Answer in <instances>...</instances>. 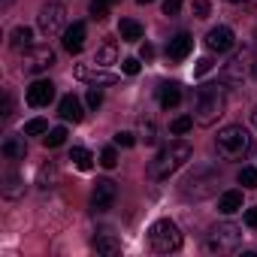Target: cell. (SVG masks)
I'll list each match as a JSON object with an SVG mask.
<instances>
[{"instance_id":"6da1fadb","label":"cell","mask_w":257,"mask_h":257,"mask_svg":"<svg viewBox=\"0 0 257 257\" xmlns=\"http://www.w3.org/2000/svg\"><path fill=\"white\" fill-rule=\"evenodd\" d=\"M191 155H194L191 143H185V140H173L170 146H164V149L155 155V161L149 164V176H152L155 182H164V179H170L179 167H185V164L191 161Z\"/></svg>"},{"instance_id":"7a4b0ae2","label":"cell","mask_w":257,"mask_h":257,"mask_svg":"<svg viewBox=\"0 0 257 257\" xmlns=\"http://www.w3.org/2000/svg\"><path fill=\"white\" fill-rule=\"evenodd\" d=\"M215 149L224 161H245L254 152V137L245 131L242 124H227L224 131H218Z\"/></svg>"},{"instance_id":"3957f363","label":"cell","mask_w":257,"mask_h":257,"mask_svg":"<svg viewBox=\"0 0 257 257\" xmlns=\"http://www.w3.org/2000/svg\"><path fill=\"white\" fill-rule=\"evenodd\" d=\"M224 109H227V91H224V85L212 82V85H203L197 91V103H194V121L197 124H203V127L215 124L224 115Z\"/></svg>"},{"instance_id":"277c9868","label":"cell","mask_w":257,"mask_h":257,"mask_svg":"<svg viewBox=\"0 0 257 257\" xmlns=\"http://www.w3.org/2000/svg\"><path fill=\"white\" fill-rule=\"evenodd\" d=\"M149 242H152V248H155L158 254H173V251L182 248V233H179V227H176L170 218H161V221L152 224Z\"/></svg>"},{"instance_id":"5b68a950","label":"cell","mask_w":257,"mask_h":257,"mask_svg":"<svg viewBox=\"0 0 257 257\" xmlns=\"http://www.w3.org/2000/svg\"><path fill=\"white\" fill-rule=\"evenodd\" d=\"M239 242H242V227H236V224L227 221V224H218V227L209 230L206 251L209 254H227V251H236Z\"/></svg>"},{"instance_id":"8992f818","label":"cell","mask_w":257,"mask_h":257,"mask_svg":"<svg viewBox=\"0 0 257 257\" xmlns=\"http://www.w3.org/2000/svg\"><path fill=\"white\" fill-rule=\"evenodd\" d=\"M37 25H40V31H43L46 37L64 34V25H67V10H64V4H46V7L40 10V16H37Z\"/></svg>"},{"instance_id":"52a82bcc","label":"cell","mask_w":257,"mask_h":257,"mask_svg":"<svg viewBox=\"0 0 257 257\" xmlns=\"http://www.w3.org/2000/svg\"><path fill=\"white\" fill-rule=\"evenodd\" d=\"M52 64H55V52L49 46H31V49H25V58H22V70L25 73L37 76V73L49 70Z\"/></svg>"},{"instance_id":"ba28073f","label":"cell","mask_w":257,"mask_h":257,"mask_svg":"<svg viewBox=\"0 0 257 257\" xmlns=\"http://www.w3.org/2000/svg\"><path fill=\"white\" fill-rule=\"evenodd\" d=\"M251 70H254L251 52H248V49H239V52L224 64V82H242V79H248Z\"/></svg>"},{"instance_id":"9c48e42d","label":"cell","mask_w":257,"mask_h":257,"mask_svg":"<svg viewBox=\"0 0 257 257\" xmlns=\"http://www.w3.org/2000/svg\"><path fill=\"white\" fill-rule=\"evenodd\" d=\"M115 197H118V185H115L112 179H97V185H94V191H91V206H94V212L112 209Z\"/></svg>"},{"instance_id":"30bf717a","label":"cell","mask_w":257,"mask_h":257,"mask_svg":"<svg viewBox=\"0 0 257 257\" xmlns=\"http://www.w3.org/2000/svg\"><path fill=\"white\" fill-rule=\"evenodd\" d=\"M76 79H82V82H88V85H115L118 82V76L115 73H109L106 67H100V64H82V67H76Z\"/></svg>"},{"instance_id":"8fae6325","label":"cell","mask_w":257,"mask_h":257,"mask_svg":"<svg viewBox=\"0 0 257 257\" xmlns=\"http://www.w3.org/2000/svg\"><path fill=\"white\" fill-rule=\"evenodd\" d=\"M233 43H236V37H233V31L227 28V25H218V28H212L209 34H206V49L209 52H230L233 49Z\"/></svg>"},{"instance_id":"7c38bea8","label":"cell","mask_w":257,"mask_h":257,"mask_svg":"<svg viewBox=\"0 0 257 257\" xmlns=\"http://www.w3.org/2000/svg\"><path fill=\"white\" fill-rule=\"evenodd\" d=\"M52 97H55V85L49 82V79H37L31 88H28V103L31 106H49L52 103Z\"/></svg>"},{"instance_id":"4fadbf2b","label":"cell","mask_w":257,"mask_h":257,"mask_svg":"<svg viewBox=\"0 0 257 257\" xmlns=\"http://www.w3.org/2000/svg\"><path fill=\"white\" fill-rule=\"evenodd\" d=\"M85 37H88L85 22H73V25L64 31V49H67L70 55H79V52H82V46H85Z\"/></svg>"},{"instance_id":"5bb4252c","label":"cell","mask_w":257,"mask_h":257,"mask_svg":"<svg viewBox=\"0 0 257 257\" xmlns=\"http://www.w3.org/2000/svg\"><path fill=\"white\" fill-rule=\"evenodd\" d=\"M191 49H194V37L191 34H176L170 43H167V58L170 61H185L188 55H191Z\"/></svg>"},{"instance_id":"9a60e30c","label":"cell","mask_w":257,"mask_h":257,"mask_svg":"<svg viewBox=\"0 0 257 257\" xmlns=\"http://www.w3.org/2000/svg\"><path fill=\"white\" fill-rule=\"evenodd\" d=\"M58 115L64 118V121H73V124H79L82 121V100L79 97H73V94H67V97H61V106H58Z\"/></svg>"},{"instance_id":"2e32d148","label":"cell","mask_w":257,"mask_h":257,"mask_svg":"<svg viewBox=\"0 0 257 257\" xmlns=\"http://www.w3.org/2000/svg\"><path fill=\"white\" fill-rule=\"evenodd\" d=\"M158 100H161V106H164V109L179 106V103H182V85H176V82L161 85V88H158Z\"/></svg>"},{"instance_id":"e0dca14e","label":"cell","mask_w":257,"mask_h":257,"mask_svg":"<svg viewBox=\"0 0 257 257\" xmlns=\"http://www.w3.org/2000/svg\"><path fill=\"white\" fill-rule=\"evenodd\" d=\"M242 209V191H224L218 197V212L221 215H236Z\"/></svg>"},{"instance_id":"ac0fdd59","label":"cell","mask_w":257,"mask_h":257,"mask_svg":"<svg viewBox=\"0 0 257 257\" xmlns=\"http://www.w3.org/2000/svg\"><path fill=\"white\" fill-rule=\"evenodd\" d=\"M118 37H121L124 43H137V40H143V25L134 22V19H121V25H118Z\"/></svg>"},{"instance_id":"d6986e66","label":"cell","mask_w":257,"mask_h":257,"mask_svg":"<svg viewBox=\"0 0 257 257\" xmlns=\"http://www.w3.org/2000/svg\"><path fill=\"white\" fill-rule=\"evenodd\" d=\"M22 194H25V185H22L19 173H7V179H4V197L7 200H19Z\"/></svg>"},{"instance_id":"ffe728a7","label":"cell","mask_w":257,"mask_h":257,"mask_svg":"<svg viewBox=\"0 0 257 257\" xmlns=\"http://www.w3.org/2000/svg\"><path fill=\"white\" fill-rule=\"evenodd\" d=\"M31 40H34V31L31 28H16L13 37H10V46L22 52V49H31Z\"/></svg>"},{"instance_id":"44dd1931","label":"cell","mask_w":257,"mask_h":257,"mask_svg":"<svg viewBox=\"0 0 257 257\" xmlns=\"http://www.w3.org/2000/svg\"><path fill=\"white\" fill-rule=\"evenodd\" d=\"M25 143L19 140V137H10L7 143H4V158H10V161H22L25 158Z\"/></svg>"},{"instance_id":"7402d4cb","label":"cell","mask_w":257,"mask_h":257,"mask_svg":"<svg viewBox=\"0 0 257 257\" xmlns=\"http://www.w3.org/2000/svg\"><path fill=\"white\" fill-rule=\"evenodd\" d=\"M118 61V49H115V43H106L103 49H97V55H94V64H100V67H109V64H115Z\"/></svg>"},{"instance_id":"603a6c76","label":"cell","mask_w":257,"mask_h":257,"mask_svg":"<svg viewBox=\"0 0 257 257\" xmlns=\"http://www.w3.org/2000/svg\"><path fill=\"white\" fill-rule=\"evenodd\" d=\"M70 161H73L82 173H88V170L94 167V155H91L88 149H73V152H70Z\"/></svg>"},{"instance_id":"cb8c5ba5","label":"cell","mask_w":257,"mask_h":257,"mask_svg":"<svg viewBox=\"0 0 257 257\" xmlns=\"http://www.w3.org/2000/svg\"><path fill=\"white\" fill-rule=\"evenodd\" d=\"M67 143V127H52V131L43 137V146L46 149H58V146H64Z\"/></svg>"},{"instance_id":"d4e9b609","label":"cell","mask_w":257,"mask_h":257,"mask_svg":"<svg viewBox=\"0 0 257 257\" xmlns=\"http://www.w3.org/2000/svg\"><path fill=\"white\" fill-rule=\"evenodd\" d=\"M94 248H97L100 254H118V251H121V242L112 239V236H97V239H94Z\"/></svg>"},{"instance_id":"484cf974","label":"cell","mask_w":257,"mask_h":257,"mask_svg":"<svg viewBox=\"0 0 257 257\" xmlns=\"http://www.w3.org/2000/svg\"><path fill=\"white\" fill-rule=\"evenodd\" d=\"M43 134H49V121L46 118H31L25 124V137H43Z\"/></svg>"},{"instance_id":"4316f807","label":"cell","mask_w":257,"mask_h":257,"mask_svg":"<svg viewBox=\"0 0 257 257\" xmlns=\"http://www.w3.org/2000/svg\"><path fill=\"white\" fill-rule=\"evenodd\" d=\"M191 127H194V115H179V118L170 124V131H173L176 137H185V134L191 131Z\"/></svg>"},{"instance_id":"83f0119b","label":"cell","mask_w":257,"mask_h":257,"mask_svg":"<svg viewBox=\"0 0 257 257\" xmlns=\"http://www.w3.org/2000/svg\"><path fill=\"white\" fill-rule=\"evenodd\" d=\"M239 185L257 191V170H254V167H242V170H239Z\"/></svg>"},{"instance_id":"f1b7e54d","label":"cell","mask_w":257,"mask_h":257,"mask_svg":"<svg viewBox=\"0 0 257 257\" xmlns=\"http://www.w3.org/2000/svg\"><path fill=\"white\" fill-rule=\"evenodd\" d=\"M106 16H109V4H106V0H91V19L103 22Z\"/></svg>"},{"instance_id":"f546056e","label":"cell","mask_w":257,"mask_h":257,"mask_svg":"<svg viewBox=\"0 0 257 257\" xmlns=\"http://www.w3.org/2000/svg\"><path fill=\"white\" fill-rule=\"evenodd\" d=\"M100 164H103L106 170H115V167H118V152H115V149H103V152H100Z\"/></svg>"},{"instance_id":"4dcf8cb0","label":"cell","mask_w":257,"mask_h":257,"mask_svg":"<svg viewBox=\"0 0 257 257\" xmlns=\"http://www.w3.org/2000/svg\"><path fill=\"white\" fill-rule=\"evenodd\" d=\"M134 143H137V140H134L131 131H118V134H115V146H121V149H131Z\"/></svg>"},{"instance_id":"1f68e13d","label":"cell","mask_w":257,"mask_h":257,"mask_svg":"<svg viewBox=\"0 0 257 257\" xmlns=\"http://www.w3.org/2000/svg\"><path fill=\"white\" fill-rule=\"evenodd\" d=\"M85 103H88L91 109H100V103H103V94H100V91L91 85V88H88V94H85Z\"/></svg>"},{"instance_id":"d6a6232c","label":"cell","mask_w":257,"mask_h":257,"mask_svg":"<svg viewBox=\"0 0 257 257\" xmlns=\"http://www.w3.org/2000/svg\"><path fill=\"white\" fill-rule=\"evenodd\" d=\"M121 70H124L127 76H137V73H140V61H137V58H124V61H121Z\"/></svg>"},{"instance_id":"836d02e7","label":"cell","mask_w":257,"mask_h":257,"mask_svg":"<svg viewBox=\"0 0 257 257\" xmlns=\"http://www.w3.org/2000/svg\"><path fill=\"white\" fill-rule=\"evenodd\" d=\"M212 67H215V61H212V58H200V61H197V67H194V76H206Z\"/></svg>"},{"instance_id":"e575fe53","label":"cell","mask_w":257,"mask_h":257,"mask_svg":"<svg viewBox=\"0 0 257 257\" xmlns=\"http://www.w3.org/2000/svg\"><path fill=\"white\" fill-rule=\"evenodd\" d=\"M191 10H194V16H197V19H206L212 7H209V0H194V7H191Z\"/></svg>"},{"instance_id":"d590c367","label":"cell","mask_w":257,"mask_h":257,"mask_svg":"<svg viewBox=\"0 0 257 257\" xmlns=\"http://www.w3.org/2000/svg\"><path fill=\"white\" fill-rule=\"evenodd\" d=\"M182 0H164V16H179Z\"/></svg>"},{"instance_id":"8d00e7d4","label":"cell","mask_w":257,"mask_h":257,"mask_svg":"<svg viewBox=\"0 0 257 257\" xmlns=\"http://www.w3.org/2000/svg\"><path fill=\"white\" fill-rule=\"evenodd\" d=\"M245 224H248V227H257V206H251V209L245 212Z\"/></svg>"},{"instance_id":"74e56055","label":"cell","mask_w":257,"mask_h":257,"mask_svg":"<svg viewBox=\"0 0 257 257\" xmlns=\"http://www.w3.org/2000/svg\"><path fill=\"white\" fill-rule=\"evenodd\" d=\"M10 115H13V97L4 94V118H10Z\"/></svg>"},{"instance_id":"f35d334b","label":"cell","mask_w":257,"mask_h":257,"mask_svg":"<svg viewBox=\"0 0 257 257\" xmlns=\"http://www.w3.org/2000/svg\"><path fill=\"white\" fill-rule=\"evenodd\" d=\"M140 55H143V58H146V61H152V58H155V46H149V43H146V46H143V52H140Z\"/></svg>"},{"instance_id":"ab89813d","label":"cell","mask_w":257,"mask_h":257,"mask_svg":"<svg viewBox=\"0 0 257 257\" xmlns=\"http://www.w3.org/2000/svg\"><path fill=\"white\" fill-rule=\"evenodd\" d=\"M137 4H140V7H146V4H152V0H137Z\"/></svg>"},{"instance_id":"60d3db41","label":"cell","mask_w":257,"mask_h":257,"mask_svg":"<svg viewBox=\"0 0 257 257\" xmlns=\"http://www.w3.org/2000/svg\"><path fill=\"white\" fill-rule=\"evenodd\" d=\"M227 4H245V0H227Z\"/></svg>"},{"instance_id":"b9f144b4","label":"cell","mask_w":257,"mask_h":257,"mask_svg":"<svg viewBox=\"0 0 257 257\" xmlns=\"http://www.w3.org/2000/svg\"><path fill=\"white\" fill-rule=\"evenodd\" d=\"M254 127H257V109H254Z\"/></svg>"},{"instance_id":"7bdbcfd3","label":"cell","mask_w":257,"mask_h":257,"mask_svg":"<svg viewBox=\"0 0 257 257\" xmlns=\"http://www.w3.org/2000/svg\"><path fill=\"white\" fill-rule=\"evenodd\" d=\"M106 4H118V0H106Z\"/></svg>"},{"instance_id":"ee69618b","label":"cell","mask_w":257,"mask_h":257,"mask_svg":"<svg viewBox=\"0 0 257 257\" xmlns=\"http://www.w3.org/2000/svg\"><path fill=\"white\" fill-rule=\"evenodd\" d=\"M254 73H257V67H254Z\"/></svg>"}]
</instances>
